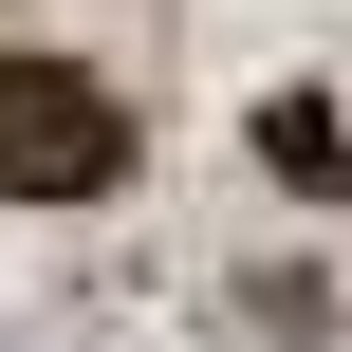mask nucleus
I'll use <instances>...</instances> for the list:
<instances>
[{
    "instance_id": "obj_1",
    "label": "nucleus",
    "mask_w": 352,
    "mask_h": 352,
    "mask_svg": "<svg viewBox=\"0 0 352 352\" xmlns=\"http://www.w3.org/2000/svg\"><path fill=\"white\" fill-rule=\"evenodd\" d=\"M130 186V111L74 56H0V204H93Z\"/></svg>"
},
{
    "instance_id": "obj_2",
    "label": "nucleus",
    "mask_w": 352,
    "mask_h": 352,
    "mask_svg": "<svg viewBox=\"0 0 352 352\" xmlns=\"http://www.w3.org/2000/svg\"><path fill=\"white\" fill-rule=\"evenodd\" d=\"M260 148H278V167H297L316 204H334V186H352V130H334V111H316V93H278V111H260Z\"/></svg>"
}]
</instances>
